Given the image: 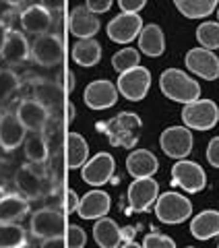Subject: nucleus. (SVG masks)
Here are the masks:
<instances>
[{
  "instance_id": "nucleus-1",
  "label": "nucleus",
  "mask_w": 219,
  "mask_h": 248,
  "mask_svg": "<svg viewBox=\"0 0 219 248\" xmlns=\"http://www.w3.org/2000/svg\"><path fill=\"white\" fill-rule=\"evenodd\" d=\"M143 128V120L135 112H120L108 122H99V130H104L114 147L132 149L139 143V135Z\"/></svg>"
},
{
  "instance_id": "nucleus-2",
  "label": "nucleus",
  "mask_w": 219,
  "mask_h": 248,
  "mask_svg": "<svg viewBox=\"0 0 219 248\" xmlns=\"http://www.w3.org/2000/svg\"><path fill=\"white\" fill-rule=\"evenodd\" d=\"M159 89L172 102L190 104L201 97V85L180 68H166L159 77Z\"/></svg>"
},
{
  "instance_id": "nucleus-3",
  "label": "nucleus",
  "mask_w": 219,
  "mask_h": 248,
  "mask_svg": "<svg viewBox=\"0 0 219 248\" xmlns=\"http://www.w3.org/2000/svg\"><path fill=\"white\" fill-rule=\"evenodd\" d=\"M153 211L161 223H166V226H178V223H184L192 215V203L184 195H180V192L168 190L163 195H159Z\"/></svg>"
},
{
  "instance_id": "nucleus-4",
  "label": "nucleus",
  "mask_w": 219,
  "mask_h": 248,
  "mask_svg": "<svg viewBox=\"0 0 219 248\" xmlns=\"http://www.w3.org/2000/svg\"><path fill=\"white\" fill-rule=\"evenodd\" d=\"M182 122L190 130H211L219 122V108L213 99H197L182 108Z\"/></svg>"
},
{
  "instance_id": "nucleus-5",
  "label": "nucleus",
  "mask_w": 219,
  "mask_h": 248,
  "mask_svg": "<svg viewBox=\"0 0 219 248\" xmlns=\"http://www.w3.org/2000/svg\"><path fill=\"white\" fill-rule=\"evenodd\" d=\"M172 184L182 188L186 192H201L205 190L207 186V174L197 161L190 159H178L174 166H172Z\"/></svg>"
},
{
  "instance_id": "nucleus-6",
  "label": "nucleus",
  "mask_w": 219,
  "mask_h": 248,
  "mask_svg": "<svg viewBox=\"0 0 219 248\" xmlns=\"http://www.w3.org/2000/svg\"><path fill=\"white\" fill-rule=\"evenodd\" d=\"M161 151L172 159H186L194 147V137L188 126L180 124V126H170L159 137Z\"/></svg>"
},
{
  "instance_id": "nucleus-7",
  "label": "nucleus",
  "mask_w": 219,
  "mask_h": 248,
  "mask_svg": "<svg viewBox=\"0 0 219 248\" xmlns=\"http://www.w3.org/2000/svg\"><path fill=\"white\" fill-rule=\"evenodd\" d=\"M13 184L19 195L23 199H27L29 203L42 199L46 195V190H48V180H46V176L37 172V166L33 164L21 166L13 176Z\"/></svg>"
},
{
  "instance_id": "nucleus-8",
  "label": "nucleus",
  "mask_w": 219,
  "mask_h": 248,
  "mask_svg": "<svg viewBox=\"0 0 219 248\" xmlns=\"http://www.w3.org/2000/svg\"><path fill=\"white\" fill-rule=\"evenodd\" d=\"M62 230H64V215L52 207H44L31 215L29 221V232L31 236L37 240H50V238H60Z\"/></svg>"
},
{
  "instance_id": "nucleus-9",
  "label": "nucleus",
  "mask_w": 219,
  "mask_h": 248,
  "mask_svg": "<svg viewBox=\"0 0 219 248\" xmlns=\"http://www.w3.org/2000/svg\"><path fill=\"white\" fill-rule=\"evenodd\" d=\"M116 87H118L120 95L124 99H128V102H141V99H145L147 93H149V87H151L149 68L137 66V68H132V71L122 73L118 77Z\"/></svg>"
},
{
  "instance_id": "nucleus-10",
  "label": "nucleus",
  "mask_w": 219,
  "mask_h": 248,
  "mask_svg": "<svg viewBox=\"0 0 219 248\" xmlns=\"http://www.w3.org/2000/svg\"><path fill=\"white\" fill-rule=\"evenodd\" d=\"M128 205L132 211L137 213H145L149 209L155 207L159 199V184L157 180L151 178H135L128 186Z\"/></svg>"
},
{
  "instance_id": "nucleus-11",
  "label": "nucleus",
  "mask_w": 219,
  "mask_h": 248,
  "mask_svg": "<svg viewBox=\"0 0 219 248\" xmlns=\"http://www.w3.org/2000/svg\"><path fill=\"white\" fill-rule=\"evenodd\" d=\"M143 19L139 13H120L108 23L106 33L116 44H130L139 40L141 31H143Z\"/></svg>"
},
{
  "instance_id": "nucleus-12",
  "label": "nucleus",
  "mask_w": 219,
  "mask_h": 248,
  "mask_svg": "<svg viewBox=\"0 0 219 248\" xmlns=\"http://www.w3.org/2000/svg\"><path fill=\"white\" fill-rule=\"evenodd\" d=\"M64 56V48H62V40L56 33H44L37 35L33 44H31V60H35L44 68H52L62 62Z\"/></svg>"
},
{
  "instance_id": "nucleus-13",
  "label": "nucleus",
  "mask_w": 219,
  "mask_h": 248,
  "mask_svg": "<svg viewBox=\"0 0 219 248\" xmlns=\"http://www.w3.org/2000/svg\"><path fill=\"white\" fill-rule=\"evenodd\" d=\"M184 64L192 75H197L205 81L219 79V56H215L213 50L201 48V46L199 48H192L186 52Z\"/></svg>"
},
{
  "instance_id": "nucleus-14",
  "label": "nucleus",
  "mask_w": 219,
  "mask_h": 248,
  "mask_svg": "<svg viewBox=\"0 0 219 248\" xmlns=\"http://www.w3.org/2000/svg\"><path fill=\"white\" fill-rule=\"evenodd\" d=\"M114 170H116V159L110 153L99 151L97 155L89 157L87 164L81 168V178L85 184L99 188V186L110 182V178L114 176Z\"/></svg>"
},
{
  "instance_id": "nucleus-15",
  "label": "nucleus",
  "mask_w": 219,
  "mask_h": 248,
  "mask_svg": "<svg viewBox=\"0 0 219 248\" xmlns=\"http://www.w3.org/2000/svg\"><path fill=\"white\" fill-rule=\"evenodd\" d=\"M118 95H120V91L112 81L97 79V81H91L87 87H85L83 102L87 108H91V110H108V108L116 106Z\"/></svg>"
},
{
  "instance_id": "nucleus-16",
  "label": "nucleus",
  "mask_w": 219,
  "mask_h": 248,
  "mask_svg": "<svg viewBox=\"0 0 219 248\" xmlns=\"http://www.w3.org/2000/svg\"><path fill=\"white\" fill-rule=\"evenodd\" d=\"M27 128L23 126L17 112L2 110L0 112V147L4 151H15L19 145L25 143Z\"/></svg>"
},
{
  "instance_id": "nucleus-17",
  "label": "nucleus",
  "mask_w": 219,
  "mask_h": 248,
  "mask_svg": "<svg viewBox=\"0 0 219 248\" xmlns=\"http://www.w3.org/2000/svg\"><path fill=\"white\" fill-rule=\"evenodd\" d=\"M15 112H17L19 120L23 122V126L29 133H46L50 118H52V114L40 102H35V99H21Z\"/></svg>"
},
{
  "instance_id": "nucleus-18",
  "label": "nucleus",
  "mask_w": 219,
  "mask_h": 248,
  "mask_svg": "<svg viewBox=\"0 0 219 248\" xmlns=\"http://www.w3.org/2000/svg\"><path fill=\"white\" fill-rule=\"evenodd\" d=\"M21 27L29 35H44L50 33L54 27V15L42 4H31L21 13Z\"/></svg>"
},
{
  "instance_id": "nucleus-19",
  "label": "nucleus",
  "mask_w": 219,
  "mask_h": 248,
  "mask_svg": "<svg viewBox=\"0 0 219 248\" xmlns=\"http://www.w3.org/2000/svg\"><path fill=\"white\" fill-rule=\"evenodd\" d=\"M101 29V23L95 13H91L87 6H75L68 17V31L79 40H91Z\"/></svg>"
},
{
  "instance_id": "nucleus-20",
  "label": "nucleus",
  "mask_w": 219,
  "mask_h": 248,
  "mask_svg": "<svg viewBox=\"0 0 219 248\" xmlns=\"http://www.w3.org/2000/svg\"><path fill=\"white\" fill-rule=\"evenodd\" d=\"M110 207H112V199L106 190H89L85 197H81L77 215L81 219H101L108 215Z\"/></svg>"
},
{
  "instance_id": "nucleus-21",
  "label": "nucleus",
  "mask_w": 219,
  "mask_h": 248,
  "mask_svg": "<svg viewBox=\"0 0 219 248\" xmlns=\"http://www.w3.org/2000/svg\"><path fill=\"white\" fill-rule=\"evenodd\" d=\"M31 91H33V99L40 102L46 110H48L52 116L58 112V108L62 106V91L54 81L50 79H31Z\"/></svg>"
},
{
  "instance_id": "nucleus-22",
  "label": "nucleus",
  "mask_w": 219,
  "mask_h": 248,
  "mask_svg": "<svg viewBox=\"0 0 219 248\" xmlns=\"http://www.w3.org/2000/svg\"><path fill=\"white\" fill-rule=\"evenodd\" d=\"M0 58L9 62V64H23V62H27L31 58V44L27 42L23 31H17V29L9 31Z\"/></svg>"
},
{
  "instance_id": "nucleus-23",
  "label": "nucleus",
  "mask_w": 219,
  "mask_h": 248,
  "mask_svg": "<svg viewBox=\"0 0 219 248\" xmlns=\"http://www.w3.org/2000/svg\"><path fill=\"white\" fill-rule=\"evenodd\" d=\"M159 161L155 157V153L149 149H135L128 153L126 157V172L132 178H151L157 174Z\"/></svg>"
},
{
  "instance_id": "nucleus-24",
  "label": "nucleus",
  "mask_w": 219,
  "mask_h": 248,
  "mask_svg": "<svg viewBox=\"0 0 219 248\" xmlns=\"http://www.w3.org/2000/svg\"><path fill=\"white\" fill-rule=\"evenodd\" d=\"M93 240L99 248H120L124 244V234L114 219L101 217L93 223Z\"/></svg>"
},
{
  "instance_id": "nucleus-25",
  "label": "nucleus",
  "mask_w": 219,
  "mask_h": 248,
  "mask_svg": "<svg viewBox=\"0 0 219 248\" xmlns=\"http://www.w3.org/2000/svg\"><path fill=\"white\" fill-rule=\"evenodd\" d=\"M139 50L149 58H159L166 52V35L157 23H149L143 27L139 35Z\"/></svg>"
},
{
  "instance_id": "nucleus-26",
  "label": "nucleus",
  "mask_w": 219,
  "mask_h": 248,
  "mask_svg": "<svg viewBox=\"0 0 219 248\" xmlns=\"http://www.w3.org/2000/svg\"><path fill=\"white\" fill-rule=\"evenodd\" d=\"M190 234L192 238L203 240V242L219 236V211L207 209V211H201L199 215H194L190 221Z\"/></svg>"
},
{
  "instance_id": "nucleus-27",
  "label": "nucleus",
  "mask_w": 219,
  "mask_h": 248,
  "mask_svg": "<svg viewBox=\"0 0 219 248\" xmlns=\"http://www.w3.org/2000/svg\"><path fill=\"white\" fill-rule=\"evenodd\" d=\"M29 213V201L19 192L0 197V223H17Z\"/></svg>"
},
{
  "instance_id": "nucleus-28",
  "label": "nucleus",
  "mask_w": 219,
  "mask_h": 248,
  "mask_svg": "<svg viewBox=\"0 0 219 248\" xmlns=\"http://www.w3.org/2000/svg\"><path fill=\"white\" fill-rule=\"evenodd\" d=\"M89 161V145L79 133H70L66 137V166L70 170H79Z\"/></svg>"
},
{
  "instance_id": "nucleus-29",
  "label": "nucleus",
  "mask_w": 219,
  "mask_h": 248,
  "mask_svg": "<svg viewBox=\"0 0 219 248\" xmlns=\"http://www.w3.org/2000/svg\"><path fill=\"white\" fill-rule=\"evenodd\" d=\"M23 151L29 164L33 166H44L50 157V149H48V139L46 133H31L27 135L25 143H23Z\"/></svg>"
},
{
  "instance_id": "nucleus-30",
  "label": "nucleus",
  "mask_w": 219,
  "mask_h": 248,
  "mask_svg": "<svg viewBox=\"0 0 219 248\" xmlns=\"http://www.w3.org/2000/svg\"><path fill=\"white\" fill-rule=\"evenodd\" d=\"M73 60L79 66H85V68L99 64V60H101L99 42L95 37H91V40H79L73 46Z\"/></svg>"
},
{
  "instance_id": "nucleus-31",
  "label": "nucleus",
  "mask_w": 219,
  "mask_h": 248,
  "mask_svg": "<svg viewBox=\"0 0 219 248\" xmlns=\"http://www.w3.org/2000/svg\"><path fill=\"white\" fill-rule=\"evenodd\" d=\"M172 2L186 19H205L219 6V0H172Z\"/></svg>"
},
{
  "instance_id": "nucleus-32",
  "label": "nucleus",
  "mask_w": 219,
  "mask_h": 248,
  "mask_svg": "<svg viewBox=\"0 0 219 248\" xmlns=\"http://www.w3.org/2000/svg\"><path fill=\"white\" fill-rule=\"evenodd\" d=\"M21 89V79L13 68H0V112Z\"/></svg>"
},
{
  "instance_id": "nucleus-33",
  "label": "nucleus",
  "mask_w": 219,
  "mask_h": 248,
  "mask_svg": "<svg viewBox=\"0 0 219 248\" xmlns=\"http://www.w3.org/2000/svg\"><path fill=\"white\" fill-rule=\"evenodd\" d=\"M27 232L19 223H0V248H25Z\"/></svg>"
},
{
  "instance_id": "nucleus-34",
  "label": "nucleus",
  "mask_w": 219,
  "mask_h": 248,
  "mask_svg": "<svg viewBox=\"0 0 219 248\" xmlns=\"http://www.w3.org/2000/svg\"><path fill=\"white\" fill-rule=\"evenodd\" d=\"M112 66L116 73H126V71H132V68L141 66V50L137 48H130V46H126V48L118 50L112 56Z\"/></svg>"
},
{
  "instance_id": "nucleus-35",
  "label": "nucleus",
  "mask_w": 219,
  "mask_h": 248,
  "mask_svg": "<svg viewBox=\"0 0 219 248\" xmlns=\"http://www.w3.org/2000/svg\"><path fill=\"white\" fill-rule=\"evenodd\" d=\"M197 42L201 48L217 50L219 48V21H205L197 27Z\"/></svg>"
},
{
  "instance_id": "nucleus-36",
  "label": "nucleus",
  "mask_w": 219,
  "mask_h": 248,
  "mask_svg": "<svg viewBox=\"0 0 219 248\" xmlns=\"http://www.w3.org/2000/svg\"><path fill=\"white\" fill-rule=\"evenodd\" d=\"M85 244H87V232L75 223L66 226V248H85Z\"/></svg>"
},
{
  "instance_id": "nucleus-37",
  "label": "nucleus",
  "mask_w": 219,
  "mask_h": 248,
  "mask_svg": "<svg viewBox=\"0 0 219 248\" xmlns=\"http://www.w3.org/2000/svg\"><path fill=\"white\" fill-rule=\"evenodd\" d=\"M143 248H176V242L166 234L159 232H151L143 238Z\"/></svg>"
},
{
  "instance_id": "nucleus-38",
  "label": "nucleus",
  "mask_w": 219,
  "mask_h": 248,
  "mask_svg": "<svg viewBox=\"0 0 219 248\" xmlns=\"http://www.w3.org/2000/svg\"><path fill=\"white\" fill-rule=\"evenodd\" d=\"M207 161L219 170V137H213L207 145Z\"/></svg>"
},
{
  "instance_id": "nucleus-39",
  "label": "nucleus",
  "mask_w": 219,
  "mask_h": 248,
  "mask_svg": "<svg viewBox=\"0 0 219 248\" xmlns=\"http://www.w3.org/2000/svg\"><path fill=\"white\" fill-rule=\"evenodd\" d=\"M112 4H114V0H85V6L95 15L108 13L110 9H112Z\"/></svg>"
},
{
  "instance_id": "nucleus-40",
  "label": "nucleus",
  "mask_w": 219,
  "mask_h": 248,
  "mask_svg": "<svg viewBox=\"0 0 219 248\" xmlns=\"http://www.w3.org/2000/svg\"><path fill=\"white\" fill-rule=\"evenodd\" d=\"M147 4V0H118V6L122 9V13H139L143 11Z\"/></svg>"
},
{
  "instance_id": "nucleus-41",
  "label": "nucleus",
  "mask_w": 219,
  "mask_h": 248,
  "mask_svg": "<svg viewBox=\"0 0 219 248\" xmlns=\"http://www.w3.org/2000/svg\"><path fill=\"white\" fill-rule=\"evenodd\" d=\"M9 180H11V166H9V161L6 159L0 157V190L6 188Z\"/></svg>"
},
{
  "instance_id": "nucleus-42",
  "label": "nucleus",
  "mask_w": 219,
  "mask_h": 248,
  "mask_svg": "<svg viewBox=\"0 0 219 248\" xmlns=\"http://www.w3.org/2000/svg\"><path fill=\"white\" fill-rule=\"evenodd\" d=\"M79 203H81V199L77 197V192L75 190H66V211L68 213H77Z\"/></svg>"
},
{
  "instance_id": "nucleus-43",
  "label": "nucleus",
  "mask_w": 219,
  "mask_h": 248,
  "mask_svg": "<svg viewBox=\"0 0 219 248\" xmlns=\"http://www.w3.org/2000/svg\"><path fill=\"white\" fill-rule=\"evenodd\" d=\"M40 4L46 6L52 15L54 13H60L62 11V6H64V0H40Z\"/></svg>"
},
{
  "instance_id": "nucleus-44",
  "label": "nucleus",
  "mask_w": 219,
  "mask_h": 248,
  "mask_svg": "<svg viewBox=\"0 0 219 248\" xmlns=\"http://www.w3.org/2000/svg\"><path fill=\"white\" fill-rule=\"evenodd\" d=\"M40 248H66V242H62L60 238H50V240H44Z\"/></svg>"
},
{
  "instance_id": "nucleus-45",
  "label": "nucleus",
  "mask_w": 219,
  "mask_h": 248,
  "mask_svg": "<svg viewBox=\"0 0 219 248\" xmlns=\"http://www.w3.org/2000/svg\"><path fill=\"white\" fill-rule=\"evenodd\" d=\"M9 25L4 21H0V56H2V48H4V42H6V35H9Z\"/></svg>"
},
{
  "instance_id": "nucleus-46",
  "label": "nucleus",
  "mask_w": 219,
  "mask_h": 248,
  "mask_svg": "<svg viewBox=\"0 0 219 248\" xmlns=\"http://www.w3.org/2000/svg\"><path fill=\"white\" fill-rule=\"evenodd\" d=\"M75 120V104H66V122L70 124Z\"/></svg>"
},
{
  "instance_id": "nucleus-47",
  "label": "nucleus",
  "mask_w": 219,
  "mask_h": 248,
  "mask_svg": "<svg viewBox=\"0 0 219 248\" xmlns=\"http://www.w3.org/2000/svg\"><path fill=\"white\" fill-rule=\"evenodd\" d=\"M75 89V75L73 73H66V91L70 93Z\"/></svg>"
},
{
  "instance_id": "nucleus-48",
  "label": "nucleus",
  "mask_w": 219,
  "mask_h": 248,
  "mask_svg": "<svg viewBox=\"0 0 219 248\" xmlns=\"http://www.w3.org/2000/svg\"><path fill=\"white\" fill-rule=\"evenodd\" d=\"M120 248H143V244H137L135 240H128V242H124Z\"/></svg>"
},
{
  "instance_id": "nucleus-49",
  "label": "nucleus",
  "mask_w": 219,
  "mask_h": 248,
  "mask_svg": "<svg viewBox=\"0 0 219 248\" xmlns=\"http://www.w3.org/2000/svg\"><path fill=\"white\" fill-rule=\"evenodd\" d=\"M4 4H9V6H19V4H23L25 0H2Z\"/></svg>"
},
{
  "instance_id": "nucleus-50",
  "label": "nucleus",
  "mask_w": 219,
  "mask_h": 248,
  "mask_svg": "<svg viewBox=\"0 0 219 248\" xmlns=\"http://www.w3.org/2000/svg\"><path fill=\"white\" fill-rule=\"evenodd\" d=\"M217 19H219V6H217Z\"/></svg>"
},
{
  "instance_id": "nucleus-51",
  "label": "nucleus",
  "mask_w": 219,
  "mask_h": 248,
  "mask_svg": "<svg viewBox=\"0 0 219 248\" xmlns=\"http://www.w3.org/2000/svg\"><path fill=\"white\" fill-rule=\"evenodd\" d=\"M186 248H194V246H186Z\"/></svg>"
},
{
  "instance_id": "nucleus-52",
  "label": "nucleus",
  "mask_w": 219,
  "mask_h": 248,
  "mask_svg": "<svg viewBox=\"0 0 219 248\" xmlns=\"http://www.w3.org/2000/svg\"><path fill=\"white\" fill-rule=\"evenodd\" d=\"M217 248H219V244H217Z\"/></svg>"
}]
</instances>
